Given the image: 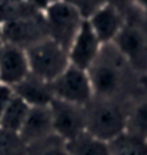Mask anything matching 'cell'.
I'll return each instance as SVG.
<instances>
[{
    "label": "cell",
    "mask_w": 147,
    "mask_h": 155,
    "mask_svg": "<svg viewBox=\"0 0 147 155\" xmlns=\"http://www.w3.org/2000/svg\"><path fill=\"white\" fill-rule=\"evenodd\" d=\"M87 74L93 97L121 103H126L124 94H127L132 84V75H136L114 44H104L101 47Z\"/></svg>",
    "instance_id": "6da1fadb"
},
{
    "label": "cell",
    "mask_w": 147,
    "mask_h": 155,
    "mask_svg": "<svg viewBox=\"0 0 147 155\" xmlns=\"http://www.w3.org/2000/svg\"><path fill=\"white\" fill-rule=\"evenodd\" d=\"M128 105L121 101L93 97L84 105L86 131L109 142L127 128Z\"/></svg>",
    "instance_id": "7a4b0ae2"
},
{
    "label": "cell",
    "mask_w": 147,
    "mask_h": 155,
    "mask_svg": "<svg viewBox=\"0 0 147 155\" xmlns=\"http://www.w3.org/2000/svg\"><path fill=\"white\" fill-rule=\"evenodd\" d=\"M43 21L47 37L64 50H69L84 21V17L70 3L63 0H52L43 12Z\"/></svg>",
    "instance_id": "3957f363"
},
{
    "label": "cell",
    "mask_w": 147,
    "mask_h": 155,
    "mask_svg": "<svg viewBox=\"0 0 147 155\" xmlns=\"http://www.w3.org/2000/svg\"><path fill=\"white\" fill-rule=\"evenodd\" d=\"M24 51L27 56L30 74L42 78L46 83L56 80L70 66L67 50L49 37L40 40Z\"/></svg>",
    "instance_id": "277c9868"
},
{
    "label": "cell",
    "mask_w": 147,
    "mask_h": 155,
    "mask_svg": "<svg viewBox=\"0 0 147 155\" xmlns=\"http://www.w3.org/2000/svg\"><path fill=\"white\" fill-rule=\"evenodd\" d=\"M111 44L119 50L134 74L147 75V30L142 24L126 21Z\"/></svg>",
    "instance_id": "5b68a950"
},
{
    "label": "cell",
    "mask_w": 147,
    "mask_h": 155,
    "mask_svg": "<svg viewBox=\"0 0 147 155\" xmlns=\"http://www.w3.org/2000/svg\"><path fill=\"white\" fill-rule=\"evenodd\" d=\"M53 98L84 107L93 98V88L87 71L69 66L56 80L50 83Z\"/></svg>",
    "instance_id": "8992f818"
},
{
    "label": "cell",
    "mask_w": 147,
    "mask_h": 155,
    "mask_svg": "<svg viewBox=\"0 0 147 155\" xmlns=\"http://www.w3.org/2000/svg\"><path fill=\"white\" fill-rule=\"evenodd\" d=\"M53 134L62 142L71 141L86 131L84 107L53 98L49 104Z\"/></svg>",
    "instance_id": "52a82bcc"
},
{
    "label": "cell",
    "mask_w": 147,
    "mask_h": 155,
    "mask_svg": "<svg viewBox=\"0 0 147 155\" xmlns=\"http://www.w3.org/2000/svg\"><path fill=\"white\" fill-rule=\"evenodd\" d=\"M5 44L27 50L33 44L47 37L46 27L43 21V14L37 17L23 20H14L7 23H0Z\"/></svg>",
    "instance_id": "ba28073f"
},
{
    "label": "cell",
    "mask_w": 147,
    "mask_h": 155,
    "mask_svg": "<svg viewBox=\"0 0 147 155\" xmlns=\"http://www.w3.org/2000/svg\"><path fill=\"white\" fill-rule=\"evenodd\" d=\"M101 47H103V44L96 37V34L90 28L87 20H84L79 33L76 34L74 40L71 41L70 47L67 50L70 66L87 71L97 58Z\"/></svg>",
    "instance_id": "9c48e42d"
},
{
    "label": "cell",
    "mask_w": 147,
    "mask_h": 155,
    "mask_svg": "<svg viewBox=\"0 0 147 155\" xmlns=\"http://www.w3.org/2000/svg\"><path fill=\"white\" fill-rule=\"evenodd\" d=\"M86 20L103 46L111 44L126 23L123 12H120L117 7H114L109 3L101 5Z\"/></svg>",
    "instance_id": "30bf717a"
},
{
    "label": "cell",
    "mask_w": 147,
    "mask_h": 155,
    "mask_svg": "<svg viewBox=\"0 0 147 155\" xmlns=\"http://www.w3.org/2000/svg\"><path fill=\"white\" fill-rule=\"evenodd\" d=\"M17 137L26 148L40 144L54 137L49 105L47 107H30L27 117L24 120Z\"/></svg>",
    "instance_id": "8fae6325"
},
{
    "label": "cell",
    "mask_w": 147,
    "mask_h": 155,
    "mask_svg": "<svg viewBox=\"0 0 147 155\" xmlns=\"http://www.w3.org/2000/svg\"><path fill=\"white\" fill-rule=\"evenodd\" d=\"M30 74L26 51L6 44L0 54V84L14 87Z\"/></svg>",
    "instance_id": "7c38bea8"
},
{
    "label": "cell",
    "mask_w": 147,
    "mask_h": 155,
    "mask_svg": "<svg viewBox=\"0 0 147 155\" xmlns=\"http://www.w3.org/2000/svg\"><path fill=\"white\" fill-rule=\"evenodd\" d=\"M12 91L29 107H47L53 100L50 83H46L33 74H29L19 84L12 87Z\"/></svg>",
    "instance_id": "4fadbf2b"
},
{
    "label": "cell",
    "mask_w": 147,
    "mask_h": 155,
    "mask_svg": "<svg viewBox=\"0 0 147 155\" xmlns=\"http://www.w3.org/2000/svg\"><path fill=\"white\" fill-rule=\"evenodd\" d=\"M107 144L110 155H147V138L127 130Z\"/></svg>",
    "instance_id": "5bb4252c"
},
{
    "label": "cell",
    "mask_w": 147,
    "mask_h": 155,
    "mask_svg": "<svg viewBox=\"0 0 147 155\" xmlns=\"http://www.w3.org/2000/svg\"><path fill=\"white\" fill-rule=\"evenodd\" d=\"M30 107L16 95H12L10 101L5 108V113L0 118V130L10 134H19L24 120L27 117Z\"/></svg>",
    "instance_id": "9a60e30c"
},
{
    "label": "cell",
    "mask_w": 147,
    "mask_h": 155,
    "mask_svg": "<svg viewBox=\"0 0 147 155\" xmlns=\"http://www.w3.org/2000/svg\"><path fill=\"white\" fill-rule=\"evenodd\" d=\"M69 155H110L109 144L93 137L87 131L73 138L71 141L64 142Z\"/></svg>",
    "instance_id": "2e32d148"
},
{
    "label": "cell",
    "mask_w": 147,
    "mask_h": 155,
    "mask_svg": "<svg viewBox=\"0 0 147 155\" xmlns=\"http://www.w3.org/2000/svg\"><path fill=\"white\" fill-rule=\"evenodd\" d=\"M40 14H43L42 12L36 10L22 0H2L0 2V23L37 17Z\"/></svg>",
    "instance_id": "e0dca14e"
},
{
    "label": "cell",
    "mask_w": 147,
    "mask_h": 155,
    "mask_svg": "<svg viewBox=\"0 0 147 155\" xmlns=\"http://www.w3.org/2000/svg\"><path fill=\"white\" fill-rule=\"evenodd\" d=\"M126 130L147 138V95L128 105Z\"/></svg>",
    "instance_id": "ac0fdd59"
},
{
    "label": "cell",
    "mask_w": 147,
    "mask_h": 155,
    "mask_svg": "<svg viewBox=\"0 0 147 155\" xmlns=\"http://www.w3.org/2000/svg\"><path fill=\"white\" fill-rule=\"evenodd\" d=\"M29 150H32L30 155H69L64 148V142L56 137H52L33 147H29Z\"/></svg>",
    "instance_id": "d6986e66"
},
{
    "label": "cell",
    "mask_w": 147,
    "mask_h": 155,
    "mask_svg": "<svg viewBox=\"0 0 147 155\" xmlns=\"http://www.w3.org/2000/svg\"><path fill=\"white\" fill-rule=\"evenodd\" d=\"M12 95H13V91H12L10 87L0 84V118L5 113V108L7 105V103L10 101V98H12Z\"/></svg>",
    "instance_id": "ffe728a7"
},
{
    "label": "cell",
    "mask_w": 147,
    "mask_h": 155,
    "mask_svg": "<svg viewBox=\"0 0 147 155\" xmlns=\"http://www.w3.org/2000/svg\"><path fill=\"white\" fill-rule=\"evenodd\" d=\"M22 2L27 3L29 6H32V7H34L36 10H39V12H42L43 13L52 0H22Z\"/></svg>",
    "instance_id": "44dd1931"
},
{
    "label": "cell",
    "mask_w": 147,
    "mask_h": 155,
    "mask_svg": "<svg viewBox=\"0 0 147 155\" xmlns=\"http://www.w3.org/2000/svg\"><path fill=\"white\" fill-rule=\"evenodd\" d=\"M132 2H133V0H104V3H109V5L114 6V7H117L120 12H123L126 7L132 6ZM123 13H124V12H123Z\"/></svg>",
    "instance_id": "7402d4cb"
},
{
    "label": "cell",
    "mask_w": 147,
    "mask_h": 155,
    "mask_svg": "<svg viewBox=\"0 0 147 155\" xmlns=\"http://www.w3.org/2000/svg\"><path fill=\"white\" fill-rule=\"evenodd\" d=\"M132 6L137 7L138 10H142L143 13H147V0H133Z\"/></svg>",
    "instance_id": "603a6c76"
},
{
    "label": "cell",
    "mask_w": 147,
    "mask_h": 155,
    "mask_svg": "<svg viewBox=\"0 0 147 155\" xmlns=\"http://www.w3.org/2000/svg\"><path fill=\"white\" fill-rule=\"evenodd\" d=\"M5 40H3V34H2V26H0V54L3 51V48H5Z\"/></svg>",
    "instance_id": "cb8c5ba5"
},
{
    "label": "cell",
    "mask_w": 147,
    "mask_h": 155,
    "mask_svg": "<svg viewBox=\"0 0 147 155\" xmlns=\"http://www.w3.org/2000/svg\"><path fill=\"white\" fill-rule=\"evenodd\" d=\"M0 2H2V0H0Z\"/></svg>",
    "instance_id": "d4e9b609"
}]
</instances>
